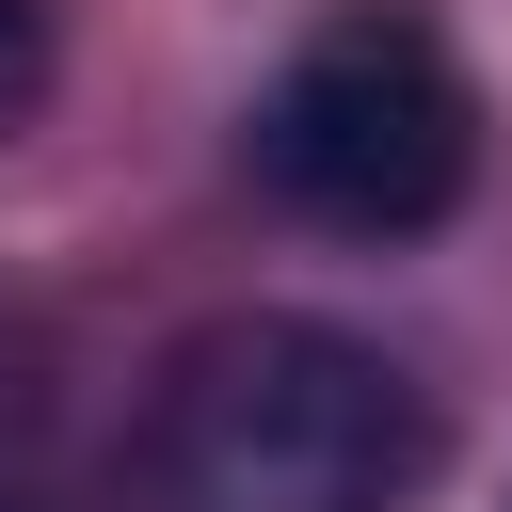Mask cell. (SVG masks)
Here are the masks:
<instances>
[{"label": "cell", "instance_id": "277c9868", "mask_svg": "<svg viewBox=\"0 0 512 512\" xmlns=\"http://www.w3.org/2000/svg\"><path fill=\"white\" fill-rule=\"evenodd\" d=\"M0 512H16V464H0Z\"/></svg>", "mask_w": 512, "mask_h": 512}, {"label": "cell", "instance_id": "3957f363", "mask_svg": "<svg viewBox=\"0 0 512 512\" xmlns=\"http://www.w3.org/2000/svg\"><path fill=\"white\" fill-rule=\"evenodd\" d=\"M48 64H64V0H0V128H32Z\"/></svg>", "mask_w": 512, "mask_h": 512}, {"label": "cell", "instance_id": "6da1fadb", "mask_svg": "<svg viewBox=\"0 0 512 512\" xmlns=\"http://www.w3.org/2000/svg\"><path fill=\"white\" fill-rule=\"evenodd\" d=\"M448 464L432 384L304 304H224L192 320L128 432H112V512H416Z\"/></svg>", "mask_w": 512, "mask_h": 512}, {"label": "cell", "instance_id": "7a4b0ae2", "mask_svg": "<svg viewBox=\"0 0 512 512\" xmlns=\"http://www.w3.org/2000/svg\"><path fill=\"white\" fill-rule=\"evenodd\" d=\"M240 176L320 240H432L480 192V80L416 0H352L256 80Z\"/></svg>", "mask_w": 512, "mask_h": 512}]
</instances>
